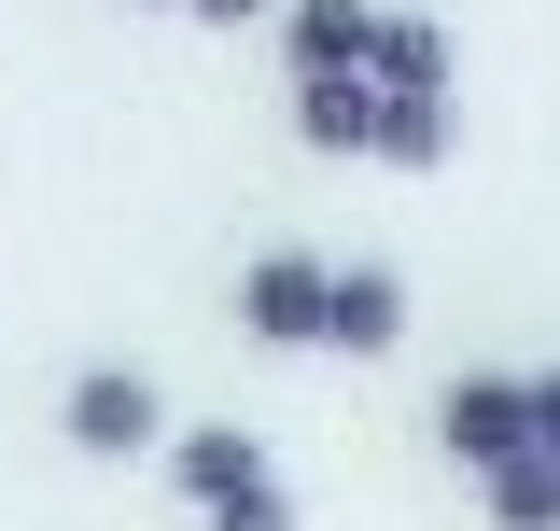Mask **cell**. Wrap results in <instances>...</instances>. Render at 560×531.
<instances>
[{
  "label": "cell",
  "mask_w": 560,
  "mask_h": 531,
  "mask_svg": "<svg viewBox=\"0 0 560 531\" xmlns=\"http://www.w3.org/2000/svg\"><path fill=\"white\" fill-rule=\"evenodd\" d=\"M168 489L197 504V531H294V489H280L253 420H183L168 434Z\"/></svg>",
  "instance_id": "cell-1"
},
{
  "label": "cell",
  "mask_w": 560,
  "mask_h": 531,
  "mask_svg": "<svg viewBox=\"0 0 560 531\" xmlns=\"http://www.w3.org/2000/svg\"><path fill=\"white\" fill-rule=\"evenodd\" d=\"M238 335L253 350H337V266L323 252H253L238 266Z\"/></svg>",
  "instance_id": "cell-2"
},
{
  "label": "cell",
  "mask_w": 560,
  "mask_h": 531,
  "mask_svg": "<svg viewBox=\"0 0 560 531\" xmlns=\"http://www.w3.org/2000/svg\"><path fill=\"white\" fill-rule=\"evenodd\" d=\"M434 448L477 475V489H490L504 462H533V378H490V364H477V378H448V392H434Z\"/></svg>",
  "instance_id": "cell-3"
},
{
  "label": "cell",
  "mask_w": 560,
  "mask_h": 531,
  "mask_svg": "<svg viewBox=\"0 0 560 531\" xmlns=\"http://www.w3.org/2000/svg\"><path fill=\"white\" fill-rule=\"evenodd\" d=\"M57 434L84 448V462H140V448L168 434V405H154V378H140V364H84V378L57 392Z\"/></svg>",
  "instance_id": "cell-4"
},
{
  "label": "cell",
  "mask_w": 560,
  "mask_h": 531,
  "mask_svg": "<svg viewBox=\"0 0 560 531\" xmlns=\"http://www.w3.org/2000/svg\"><path fill=\"white\" fill-rule=\"evenodd\" d=\"M378 28H393L378 0H294L280 14V70L294 84H378Z\"/></svg>",
  "instance_id": "cell-5"
},
{
  "label": "cell",
  "mask_w": 560,
  "mask_h": 531,
  "mask_svg": "<svg viewBox=\"0 0 560 531\" xmlns=\"http://www.w3.org/2000/svg\"><path fill=\"white\" fill-rule=\"evenodd\" d=\"M393 335H407V280H393L378 252H350V266H337V350H350V364H378Z\"/></svg>",
  "instance_id": "cell-6"
},
{
  "label": "cell",
  "mask_w": 560,
  "mask_h": 531,
  "mask_svg": "<svg viewBox=\"0 0 560 531\" xmlns=\"http://www.w3.org/2000/svg\"><path fill=\"white\" fill-rule=\"evenodd\" d=\"M294 140L308 154H378V84H294Z\"/></svg>",
  "instance_id": "cell-7"
},
{
  "label": "cell",
  "mask_w": 560,
  "mask_h": 531,
  "mask_svg": "<svg viewBox=\"0 0 560 531\" xmlns=\"http://www.w3.org/2000/svg\"><path fill=\"white\" fill-rule=\"evenodd\" d=\"M448 28H434V14H393V28H378V84H393V98H448Z\"/></svg>",
  "instance_id": "cell-8"
},
{
  "label": "cell",
  "mask_w": 560,
  "mask_h": 531,
  "mask_svg": "<svg viewBox=\"0 0 560 531\" xmlns=\"http://www.w3.org/2000/svg\"><path fill=\"white\" fill-rule=\"evenodd\" d=\"M378 168H448V98H393L378 84Z\"/></svg>",
  "instance_id": "cell-9"
},
{
  "label": "cell",
  "mask_w": 560,
  "mask_h": 531,
  "mask_svg": "<svg viewBox=\"0 0 560 531\" xmlns=\"http://www.w3.org/2000/svg\"><path fill=\"white\" fill-rule=\"evenodd\" d=\"M490 531H560V462H504L490 475Z\"/></svg>",
  "instance_id": "cell-10"
},
{
  "label": "cell",
  "mask_w": 560,
  "mask_h": 531,
  "mask_svg": "<svg viewBox=\"0 0 560 531\" xmlns=\"http://www.w3.org/2000/svg\"><path fill=\"white\" fill-rule=\"evenodd\" d=\"M533 462H560V364H533Z\"/></svg>",
  "instance_id": "cell-11"
},
{
  "label": "cell",
  "mask_w": 560,
  "mask_h": 531,
  "mask_svg": "<svg viewBox=\"0 0 560 531\" xmlns=\"http://www.w3.org/2000/svg\"><path fill=\"white\" fill-rule=\"evenodd\" d=\"M197 28H253V14H294V0H183Z\"/></svg>",
  "instance_id": "cell-12"
}]
</instances>
